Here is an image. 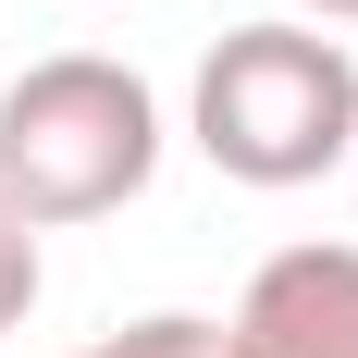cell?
I'll return each mask as SVG.
<instances>
[{
    "instance_id": "obj_1",
    "label": "cell",
    "mask_w": 358,
    "mask_h": 358,
    "mask_svg": "<svg viewBox=\"0 0 358 358\" xmlns=\"http://www.w3.org/2000/svg\"><path fill=\"white\" fill-rule=\"evenodd\" d=\"M185 136L222 185H259V198L346 173L358 161V50L322 37L309 13L235 25L185 87Z\"/></svg>"
},
{
    "instance_id": "obj_2",
    "label": "cell",
    "mask_w": 358,
    "mask_h": 358,
    "mask_svg": "<svg viewBox=\"0 0 358 358\" xmlns=\"http://www.w3.org/2000/svg\"><path fill=\"white\" fill-rule=\"evenodd\" d=\"M148 173H161V99L136 62L50 50L0 87V210L25 235L124 210V198H148Z\"/></svg>"
},
{
    "instance_id": "obj_3",
    "label": "cell",
    "mask_w": 358,
    "mask_h": 358,
    "mask_svg": "<svg viewBox=\"0 0 358 358\" xmlns=\"http://www.w3.org/2000/svg\"><path fill=\"white\" fill-rule=\"evenodd\" d=\"M235 358H358V248L309 235V248H272L222 322Z\"/></svg>"
},
{
    "instance_id": "obj_4",
    "label": "cell",
    "mask_w": 358,
    "mask_h": 358,
    "mask_svg": "<svg viewBox=\"0 0 358 358\" xmlns=\"http://www.w3.org/2000/svg\"><path fill=\"white\" fill-rule=\"evenodd\" d=\"M74 358H235V346H222L210 309H148V322L99 334V346H74Z\"/></svg>"
},
{
    "instance_id": "obj_5",
    "label": "cell",
    "mask_w": 358,
    "mask_h": 358,
    "mask_svg": "<svg viewBox=\"0 0 358 358\" xmlns=\"http://www.w3.org/2000/svg\"><path fill=\"white\" fill-rule=\"evenodd\" d=\"M25 309H37V235L0 210V334H25Z\"/></svg>"
},
{
    "instance_id": "obj_6",
    "label": "cell",
    "mask_w": 358,
    "mask_h": 358,
    "mask_svg": "<svg viewBox=\"0 0 358 358\" xmlns=\"http://www.w3.org/2000/svg\"><path fill=\"white\" fill-rule=\"evenodd\" d=\"M296 13H309V25H358V0H296Z\"/></svg>"
},
{
    "instance_id": "obj_7",
    "label": "cell",
    "mask_w": 358,
    "mask_h": 358,
    "mask_svg": "<svg viewBox=\"0 0 358 358\" xmlns=\"http://www.w3.org/2000/svg\"><path fill=\"white\" fill-rule=\"evenodd\" d=\"M346 173H358V161H346Z\"/></svg>"
}]
</instances>
